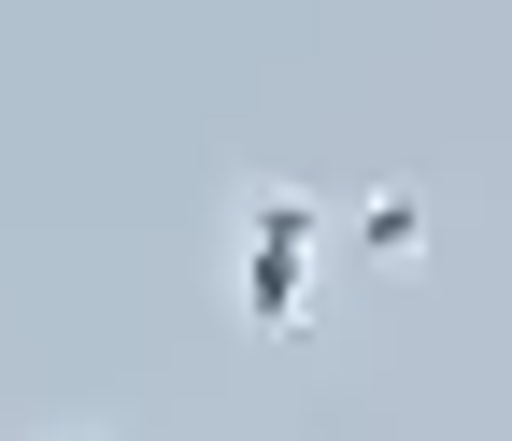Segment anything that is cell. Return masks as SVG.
Returning <instances> with one entry per match:
<instances>
[{
	"label": "cell",
	"mask_w": 512,
	"mask_h": 441,
	"mask_svg": "<svg viewBox=\"0 0 512 441\" xmlns=\"http://www.w3.org/2000/svg\"><path fill=\"white\" fill-rule=\"evenodd\" d=\"M57 441H86V427H57Z\"/></svg>",
	"instance_id": "obj_3"
},
{
	"label": "cell",
	"mask_w": 512,
	"mask_h": 441,
	"mask_svg": "<svg viewBox=\"0 0 512 441\" xmlns=\"http://www.w3.org/2000/svg\"><path fill=\"white\" fill-rule=\"evenodd\" d=\"M313 242H328V200L242 185V328L256 342H299L313 328Z\"/></svg>",
	"instance_id": "obj_1"
},
{
	"label": "cell",
	"mask_w": 512,
	"mask_h": 441,
	"mask_svg": "<svg viewBox=\"0 0 512 441\" xmlns=\"http://www.w3.org/2000/svg\"><path fill=\"white\" fill-rule=\"evenodd\" d=\"M356 257L370 271H413L427 257V200H413V185H370V200H356Z\"/></svg>",
	"instance_id": "obj_2"
}]
</instances>
